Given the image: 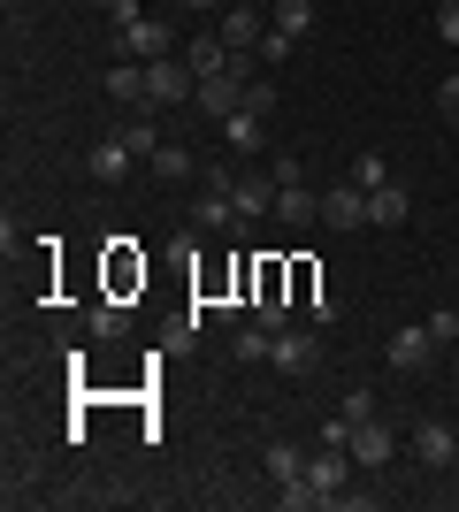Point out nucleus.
I'll list each match as a JSON object with an SVG mask.
<instances>
[{
	"instance_id": "obj_12",
	"label": "nucleus",
	"mask_w": 459,
	"mask_h": 512,
	"mask_svg": "<svg viewBox=\"0 0 459 512\" xmlns=\"http://www.w3.org/2000/svg\"><path fill=\"white\" fill-rule=\"evenodd\" d=\"M314 214H322V192H314V184H276V222H291V230H306V222H314Z\"/></svg>"
},
{
	"instance_id": "obj_27",
	"label": "nucleus",
	"mask_w": 459,
	"mask_h": 512,
	"mask_svg": "<svg viewBox=\"0 0 459 512\" xmlns=\"http://www.w3.org/2000/svg\"><path fill=\"white\" fill-rule=\"evenodd\" d=\"M230 184H238V153H230V161H207V169H199V192H230Z\"/></svg>"
},
{
	"instance_id": "obj_13",
	"label": "nucleus",
	"mask_w": 459,
	"mask_h": 512,
	"mask_svg": "<svg viewBox=\"0 0 459 512\" xmlns=\"http://www.w3.org/2000/svg\"><path fill=\"white\" fill-rule=\"evenodd\" d=\"M261 138H268V115H253V107H238V115L222 123V146L238 153V161H253V153H261Z\"/></svg>"
},
{
	"instance_id": "obj_2",
	"label": "nucleus",
	"mask_w": 459,
	"mask_h": 512,
	"mask_svg": "<svg viewBox=\"0 0 459 512\" xmlns=\"http://www.w3.org/2000/svg\"><path fill=\"white\" fill-rule=\"evenodd\" d=\"M192 92H199L192 62H176V54H161V62H146V100H153V107H176V100H192Z\"/></svg>"
},
{
	"instance_id": "obj_7",
	"label": "nucleus",
	"mask_w": 459,
	"mask_h": 512,
	"mask_svg": "<svg viewBox=\"0 0 459 512\" xmlns=\"http://www.w3.org/2000/svg\"><path fill=\"white\" fill-rule=\"evenodd\" d=\"M352 467H391V459H398V436H391V428H383V413H375V421H352Z\"/></svg>"
},
{
	"instance_id": "obj_29",
	"label": "nucleus",
	"mask_w": 459,
	"mask_h": 512,
	"mask_svg": "<svg viewBox=\"0 0 459 512\" xmlns=\"http://www.w3.org/2000/svg\"><path fill=\"white\" fill-rule=\"evenodd\" d=\"M337 413H345V421H375V390H368V383H352Z\"/></svg>"
},
{
	"instance_id": "obj_34",
	"label": "nucleus",
	"mask_w": 459,
	"mask_h": 512,
	"mask_svg": "<svg viewBox=\"0 0 459 512\" xmlns=\"http://www.w3.org/2000/svg\"><path fill=\"white\" fill-rule=\"evenodd\" d=\"M437 115H444V123H459V69L437 85Z\"/></svg>"
},
{
	"instance_id": "obj_8",
	"label": "nucleus",
	"mask_w": 459,
	"mask_h": 512,
	"mask_svg": "<svg viewBox=\"0 0 459 512\" xmlns=\"http://www.w3.org/2000/svg\"><path fill=\"white\" fill-rule=\"evenodd\" d=\"M437 352H444V344L429 337V321H414V329H398V337H391V367H398V375H421V367H437Z\"/></svg>"
},
{
	"instance_id": "obj_37",
	"label": "nucleus",
	"mask_w": 459,
	"mask_h": 512,
	"mask_svg": "<svg viewBox=\"0 0 459 512\" xmlns=\"http://www.w3.org/2000/svg\"><path fill=\"white\" fill-rule=\"evenodd\" d=\"M100 8H115V0H100Z\"/></svg>"
},
{
	"instance_id": "obj_25",
	"label": "nucleus",
	"mask_w": 459,
	"mask_h": 512,
	"mask_svg": "<svg viewBox=\"0 0 459 512\" xmlns=\"http://www.w3.org/2000/svg\"><path fill=\"white\" fill-rule=\"evenodd\" d=\"M352 184H360V192H375V184H391V169H383V153H352Z\"/></svg>"
},
{
	"instance_id": "obj_26",
	"label": "nucleus",
	"mask_w": 459,
	"mask_h": 512,
	"mask_svg": "<svg viewBox=\"0 0 459 512\" xmlns=\"http://www.w3.org/2000/svg\"><path fill=\"white\" fill-rule=\"evenodd\" d=\"M276 505H284V512H314V505H322V490L299 474V482H284V490H276Z\"/></svg>"
},
{
	"instance_id": "obj_11",
	"label": "nucleus",
	"mask_w": 459,
	"mask_h": 512,
	"mask_svg": "<svg viewBox=\"0 0 459 512\" xmlns=\"http://www.w3.org/2000/svg\"><path fill=\"white\" fill-rule=\"evenodd\" d=\"M184 62H192V77H222V69H238L245 54H230V39H222V31H192Z\"/></svg>"
},
{
	"instance_id": "obj_20",
	"label": "nucleus",
	"mask_w": 459,
	"mask_h": 512,
	"mask_svg": "<svg viewBox=\"0 0 459 512\" xmlns=\"http://www.w3.org/2000/svg\"><path fill=\"white\" fill-rule=\"evenodd\" d=\"M192 222H199V230H245V222H238V207H230V192H199Z\"/></svg>"
},
{
	"instance_id": "obj_9",
	"label": "nucleus",
	"mask_w": 459,
	"mask_h": 512,
	"mask_svg": "<svg viewBox=\"0 0 459 512\" xmlns=\"http://www.w3.org/2000/svg\"><path fill=\"white\" fill-rule=\"evenodd\" d=\"M215 31L230 39V54H261V39H268L261 8H245V0H230V8H222V23H215Z\"/></svg>"
},
{
	"instance_id": "obj_21",
	"label": "nucleus",
	"mask_w": 459,
	"mask_h": 512,
	"mask_svg": "<svg viewBox=\"0 0 459 512\" xmlns=\"http://www.w3.org/2000/svg\"><path fill=\"white\" fill-rule=\"evenodd\" d=\"M268 344H276V329H261V321H253V329H238V344H230V352H238V367H268Z\"/></svg>"
},
{
	"instance_id": "obj_17",
	"label": "nucleus",
	"mask_w": 459,
	"mask_h": 512,
	"mask_svg": "<svg viewBox=\"0 0 459 512\" xmlns=\"http://www.w3.org/2000/svg\"><path fill=\"white\" fill-rule=\"evenodd\" d=\"M100 85H108V100H123V107H153L146 100V62H115Z\"/></svg>"
},
{
	"instance_id": "obj_3",
	"label": "nucleus",
	"mask_w": 459,
	"mask_h": 512,
	"mask_svg": "<svg viewBox=\"0 0 459 512\" xmlns=\"http://www.w3.org/2000/svg\"><path fill=\"white\" fill-rule=\"evenodd\" d=\"M131 169H138V153H131L123 130H108V138L85 153V176H92V184H131Z\"/></svg>"
},
{
	"instance_id": "obj_10",
	"label": "nucleus",
	"mask_w": 459,
	"mask_h": 512,
	"mask_svg": "<svg viewBox=\"0 0 459 512\" xmlns=\"http://www.w3.org/2000/svg\"><path fill=\"white\" fill-rule=\"evenodd\" d=\"M322 222H329V230H360V222H368V192H360L352 176H345V184H329V192H322Z\"/></svg>"
},
{
	"instance_id": "obj_6",
	"label": "nucleus",
	"mask_w": 459,
	"mask_h": 512,
	"mask_svg": "<svg viewBox=\"0 0 459 512\" xmlns=\"http://www.w3.org/2000/svg\"><path fill=\"white\" fill-rule=\"evenodd\" d=\"M245 85H253V77H245V62H238V69H222V77H199V115L230 123V115L245 107Z\"/></svg>"
},
{
	"instance_id": "obj_4",
	"label": "nucleus",
	"mask_w": 459,
	"mask_h": 512,
	"mask_svg": "<svg viewBox=\"0 0 459 512\" xmlns=\"http://www.w3.org/2000/svg\"><path fill=\"white\" fill-rule=\"evenodd\" d=\"M314 360H322V329H276V344H268L276 375H306Z\"/></svg>"
},
{
	"instance_id": "obj_31",
	"label": "nucleus",
	"mask_w": 459,
	"mask_h": 512,
	"mask_svg": "<svg viewBox=\"0 0 459 512\" xmlns=\"http://www.w3.org/2000/svg\"><path fill=\"white\" fill-rule=\"evenodd\" d=\"M245 107H253V115H276V85H268V77H253V85H245Z\"/></svg>"
},
{
	"instance_id": "obj_18",
	"label": "nucleus",
	"mask_w": 459,
	"mask_h": 512,
	"mask_svg": "<svg viewBox=\"0 0 459 512\" xmlns=\"http://www.w3.org/2000/svg\"><path fill=\"white\" fill-rule=\"evenodd\" d=\"M161 184H184V176H199V161H192V146H176V138H161V153L146 161Z\"/></svg>"
},
{
	"instance_id": "obj_36",
	"label": "nucleus",
	"mask_w": 459,
	"mask_h": 512,
	"mask_svg": "<svg viewBox=\"0 0 459 512\" xmlns=\"http://www.w3.org/2000/svg\"><path fill=\"white\" fill-rule=\"evenodd\" d=\"M245 8H261V0H245Z\"/></svg>"
},
{
	"instance_id": "obj_5",
	"label": "nucleus",
	"mask_w": 459,
	"mask_h": 512,
	"mask_svg": "<svg viewBox=\"0 0 459 512\" xmlns=\"http://www.w3.org/2000/svg\"><path fill=\"white\" fill-rule=\"evenodd\" d=\"M306 482L322 490V505H337V490L352 482V451L345 444H314L306 451Z\"/></svg>"
},
{
	"instance_id": "obj_23",
	"label": "nucleus",
	"mask_w": 459,
	"mask_h": 512,
	"mask_svg": "<svg viewBox=\"0 0 459 512\" xmlns=\"http://www.w3.org/2000/svg\"><path fill=\"white\" fill-rule=\"evenodd\" d=\"M123 329H131V306H123V299H100V306H92V337H123Z\"/></svg>"
},
{
	"instance_id": "obj_28",
	"label": "nucleus",
	"mask_w": 459,
	"mask_h": 512,
	"mask_svg": "<svg viewBox=\"0 0 459 512\" xmlns=\"http://www.w3.org/2000/svg\"><path fill=\"white\" fill-rule=\"evenodd\" d=\"M291 46H299V31H284V23H268V39H261V62H291Z\"/></svg>"
},
{
	"instance_id": "obj_19",
	"label": "nucleus",
	"mask_w": 459,
	"mask_h": 512,
	"mask_svg": "<svg viewBox=\"0 0 459 512\" xmlns=\"http://www.w3.org/2000/svg\"><path fill=\"white\" fill-rule=\"evenodd\" d=\"M261 474L284 490V482H299V474H306V451H299V444H268V451H261Z\"/></svg>"
},
{
	"instance_id": "obj_35",
	"label": "nucleus",
	"mask_w": 459,
	"mask_h": 512,
	"mask_svg": "<svg viewBox=\"0 0 459 512\" xmlns=\"http://www.w3.org/2000/svg\"><path fill=\"white\" fill-rule=\"evenodd\" d=\"M192 8H230V0H192Z\"/></svg>"
},
{
	"instance_id": "obj_32",
	"label": "nucleus",
	"mask_w": 459,
	"mask_h": 512,
	"mask_svg": "<svg viewBox=\"0 0 459 512\" xmlns=\"http://www.w3.org/2000/svg\"><path fill=\"white\" fill-rule=\"evenodd\" d=\"M429 337H437V344H459V314H452V306H437V314H429Z\"/></svg>"
},
{
	"instance_id": "obj_1",
	"label": "nucleus",
	"mask_w": 459,
	"mask_h": 512,
	"mask_svg": "<svg viewBox=\"0 0 459 512\" xmlns=\"http://www.w3.org/2000/svg\"><path fill=\"white\" fill-rule=\"evenodd\" d=\"M161 54H176V31H169L161 16L115 23V62H161Z\"/></svg>"
},
{
	"instance_id": "obj_33",
	"label": "nucleus",
	"mask_w": 459,
	"mask_h": 512,
	"mask_svg": "<svg viewBox=\"0 0 459 512\" xmlns=\"http://www.w3.org/2000/svg\"><path fill=\"white\" fill-rule=\"evenodd\" d=\"M437 39L459 54V0H444V8H437Z\"/></svg>"
},
{
	"instance_id": "obj_30",
	"label": "nucleus",
	"mask_w": 459,
	"mask_h": 512,
	"mask_svg": "<svg viewBox=\"0 0 459 512\" xmlns=\"http://www.w3.org/2000/svg\"><path fill=\"white\" fill-rule=\"evenodd\" d=\"M253 321H261V329H291V306L284 299H253Z\"/></svg>"
},
{
	"instance_id": "obj_15",
	"label": "nucleus",
	"mask_w": 459,
	"mask_h": 512,
	"mask_svg": "<svg viewBox=\"0 0 459 512\" xmlns=\"http://www.w3.org/2000/svg\"><path fill=\"white\" fill-rule=\"evenodd\" d=\"M414 459H421V467H452V459H459V436L444 421H421L414 428Z\"/></svg>"
},
{
	"instance_id": "obj_22",
	"label": "nucleus",
	"mask_w": 459,
	"mask_h": 512,
	"mask_svg": "<svg viewBox=\"0 0 459 512\" xmlns=\"http://www.w3.org/2000/svg\"><path fill=\"white\" fill-rule=\"evenodd\" d=\"M146 115H153V107H138L131 123H115V130H123V138H131V153H138V161H153V153H161V130H153Z\"/></svg>"
},
{
	"instance_id": "obj_14",
	"label": "nucleus",
	"mask_w": 459,
	"mask_h": 512,
	"mask_svg": "<svg viewBox=\"0 0 459 512\" xmlns=\"http://www.w3.org/2000/svg\"><path fill=\"white\" fill-rule=\"evenodd\" d=\"M230 207H238V222H261V214H276V176H238L230 184Z\"/></svg>"
},
{
	"instance_id": "obj_24",
	"label": "nucleus",
	"mask_w": 459,
	"mask_h": 512,
	"mask_svg": "<svg viewBox=\"0 0 459 512\" xmlns=\"http://www.w3.org/2000/svg\"><path fill=\"white\" fill-rule=\"evenodd\" d=\"M268 23H284V31H306V23H314V0H268Z\"/></svg>"
},
{
	"instance_id": "obj_16",
	"label": "nucleus",
	"mask_w": 459,
	"mask_h": 512,
	"mask_svg": "<svg viewBox=\"0 0 459 512\" xmlns=\"http://www.w3.org/2000/svg\"><path fill=\"white\" fill-rule=\"evenodd\" d=\"M406 214H414V199H406V184H375V192H368V222H375V230H398Z\"/></svg>"
}]
</instances>
